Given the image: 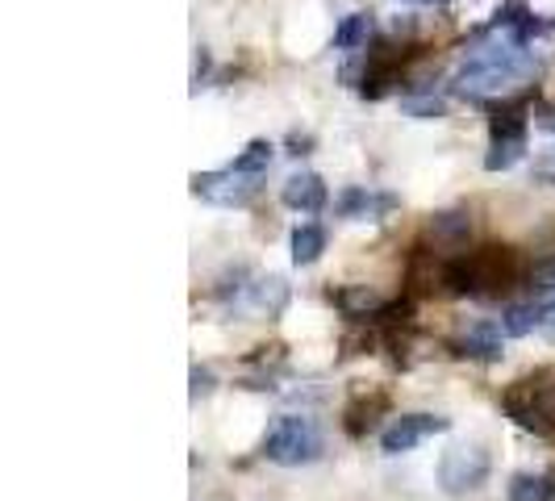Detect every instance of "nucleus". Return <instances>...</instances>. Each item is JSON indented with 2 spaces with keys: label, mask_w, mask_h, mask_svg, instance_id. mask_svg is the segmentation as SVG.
<instances>
[{
  "label": "nucleus",
  "mask_w": 555,
  "mask_h": 501,
  "mask_svg": "<svg viewBox=\"0 0 555 501\" xmlns=\"http://www.w3.org/2000/svg\"><path fill=\"white\" fill-rule=\"evenodd\" d=\"M518 280H527L522 277V255L514 247H498V243L455 255L443 264L447 293H460V297H501Z\"/></svg>",
  "instance_id": "obj_1"
},
{
  "label": "nucleus",
  "mask_w": 555,
  "mask_h": 501,
  "mask_svg": "<svg viewBox=\"0 0 555 501\" xmlns=\"http://www.w3.org/2000/svg\"><path fill=\"white\" fill-rule=\"evenodd\" d=\"M530 72V51L522 42H493V47H485V51H476L464 67H460V76H455V88L464 92V97H498L505 92L514 80H522Z\"/></svg>",
  "instance_id": "obj_2"
},
{
  "label": "nucleus",
  "mask_w": 555,
  "mask_h": 501,
  "mask_svg": "<svg viewBox=\"0 0 555 501\" xmlns=\"http://www.w3.org/2000/svg\"><path fill=\"white\" fill-rule=\"evenodd\" d=\"M259 455L268 464H280V468H301V464H313L322 455V431L318 422L306 414H280L263 444H259Z\"/></svg>",
  "instance_id": "obj_3"
},
{
  "label": "nucleus",
  "mask_w": 555,
  "mask_h": 501,
  "mask_svg": "<svg viewBox=\"0 0 555 501\" xmlns=\"http://www.w3.org/2000/svg\"><path fill=\"white\" fill-rule=\"evenodd\" d=\"M501 406H505V414L514 418L522 431L552 439L555 435V372H534V376L514 381V385L505 389V397H501Z\"/></svg>",
  "instance_id": "obj_4"
},
{
  "label": "nucleus",
  "mask_w": 555,
  "mask_h": 501,
  "mask_svg": "<svg viewBox=\"0 0 555 501\" xmlns=\"http://www.w3.org/2000/svg\"><path fill=\"white\" fill-rule=\"evenodd\" d=\"M527 105L530 92L498 105V113H493V139H489V155H485L489 171H509L527 155Z\"/></svg>",
  "instance_id": "obj_5"
},
{
  "label": "nucleus",
  "mask_w": 555,
  "mask_h": 501,
  "mask_svg": "<svg viewBox=\"0 0 555 501\" xmlns=\"http://www.w3.org/2000/svg\"><path fill=\"white\" fill-rule=\"evenodd\" d=\"M489 473H493V460H489L485 447L476 444L451 447L439 460V480H443L447 493H473V489H480L489 480Z\"/></svg>",
  "instance_id": "obj_6"
},
{
  "label": "nucleus",
  "mask_w": 555,
  "mask_h": 501,
  "mask_svg": "<svg viewBox=\"0 0 555 501\" xmlns=\"http://www.w3.org/2000/svg\"><path fill=\"white\" fill-rule=\"evenodd\" d=\"M263 189V176H247V171H234V167H222V171H196L193 176V193L214 201V205H250Z\"/></svg>",
  "instance_id": "obj_7"
},
{
  "label": "nucleus",
  "mask_w": 555,
  "mask_h": 501,
  "mask_svg": "<svg viewBox=\"0 0 555 501\" xmlns=\"http://www.w3.org/2000/svg\"><path fill=\"white\" fill-rule=\"evenodd\" d=\"M234 313H250V318H276L288 306V284L280 277H259L250 284H234Z\"/></svg>",
  "instance_id": "obj_8"
},
{
  "label": "nucleus",
  "mask_w": 555,
  "mask_h": 501,
  "mask_svg": "<svg viewBox=\"0 0 555 501\" xmlns=\"http://www.w3.org/2000/svg\"><path fill=\"white\" fill-rule=\"evenodd\" d=\"M447 422L443 414H401L392 418V426L380 435V447H385V455H401V451H414L417 444H426L430 435H443Z\"/></svg>",
  "instance_id": "obj_9"
},
{
  "label": "nucleus",
  "mask_w": 555,
  "mask_h": 501,
  "mask_svg": "<svg viewBox=\"0 0 555 501\" xmlns=\"http://www.w3.org/2000/svg\"><path fill=\"white\" fill-rule=\"evenodd\" d=\"M280 201H284L288 209H297V214H322L331 193H326L322 176H313V171H293V176L284 180V189H280Z\"/></svg>",
  "instance_id": "obj_10"
},
{
  "label": "nucleus",
  "mask_w": 555,
  "mask_h": 501,
  "mask_svg": "<svg viewBox=\"0 0 555 501\" xmlns=\"http://www.w3.org/2000/svg\"><path fill=\"white\" fill-rule=\"evenodd\" d=\"M392 205H397L392 196H380V193H372V189H347V193L338 196V218H351V222H380Z\"/></svg>",
  "instance_id": "obj_11"
},
{
  "label": "nucleus",
  "mask_w": 555,
  "mask_h": 501,
  "mask_svg": "<svg viewBox=\"0 0 555 501\" xmlns=\"http://www.w3.org/2000/svg\"><path fill=\"white\" fill-rule=\"evenodd\" d=\"M501 326H493V322H480V326H473V334L460 343L464 351L460 356H476V360H501Z\"/></svg>",
  "instance_id": "obj_12"
},
{
  "label": "nucleus",
  "mask_w": 555,
  "mask_h": 501,
  "mask_svg": "<svg viewBox=\"0 0 555 501\" xmlns=\"http://www.w3.org/2000/svg\"><path fill=\"white\" fill-rule=\"evenodd\" d=\"M322 251H326V230H322V226L306 222L293 230V264L309 268V264H318Z\"/></svg>",
  "instance_id": "obj_13"
},
{
  "label": "nucleus",
  "mask_w": 555,
  "mask_h": 501,
  "mask_svg": "<svg viewBox=\"0 0 555 501\" xmlns=\"http://www.w3.org/2000/svg\"><path fill=\"white\" fill-rule=\"evenodd\" d=\"M539 322H543V306H539V301H527V306H509V309H505V318H501V331L514 334V338H522V334L539 331Z\"/></svg>",
  "instance_id": "obj_14"
},
{
  "label": "nucleus",
  "mask_w": 555,
  "mask_h": 501,
  "mask_svg": "<svg viewBox=\"0 0 555 501\" xmlns=\"http://www.w3.org/2000/svg\"><path fill=\"white\" fill-rule=\"evenodd\" d=\"M272 151H276V146H272L268 139H255V142L243 146V155H238L230 167H234V171H247V176H268V167H272Z\"/></svg>",
  "instance_id": "obj_15"
},
{
  "label": "nucleus",
  "mask_w": 555,
  "mask_h": 501,
  "mask_svg": "<svg viewBox=\"0 0 555 501\" xmlns=\"http://www.w3.org/2000/svg\"><path fill=\"white\" fill-rule=\"evenodd\" d=\"M367 34H372V17L367 13H351L343 26L334 29V47L338 51H356V47L367 42Z\"/></svg>",
  "instance_id": "obj_16"
},
{
  "label": "nucleus",
  "mask_w": 555,
  "mask_h": 501,
  "mask_svg": "<svg viewBox=\"0 0 555 501\" xmlns=\"http://www.w3.org/2000/svg\"><path fill=\"white\" fill-rule=\"evenodd\" d=\"M527 288L534 293V297H547V293H555V255L539 259V264L530 268V272H527Z\"/></svg>",
  "instance_id": "obj_17"
},
{
  "label": "nucleus",
  "mask_w": 555,
  "mask_h": 501,
  "mask_svg": "<svg viewBox=\"0 0 555 501\" xmlns=\"http://www.w3.org/2000/svg\"><path fill=\"white\" fill-rule=\"evenodd\" d=\"M443 101L439 97H405V113L410 117H443Z\"/></svg>",
  "instance_id": "obj_18"
},
{
  "label": "nucleus",
  "mask_w": 555,
  "mask_h": 501,
  "mask_svg": "<svg viewBox=\"0 0 555 501\" xmlns=\"http://www.w3.org/2000/svg\"><path fill=\"white\" fill-rule=\"evenodd\" d=\"M214 389V372L209 368H193V397H205Z\"/></svg>",
  "instance_id": "obj_19"
},
{
  "label": "nucleus",
  "mask_w": 555,
  "mask_h": 501,
  "mask_svg": "<svg viewBox=\"0 0 555 501\" xmlns=\"http://www.w3.org/2000/svg\"><path fill=\"white\" fill-rule=\"evenodd\" d=\"M539 331L555 343V301H552V306H543V322H539Z\"/></svg>",
  "instance_id": "obj_20"
},
{
  "label": "nucleus",
  "mask_w": 555,
  "mask_h": 501,
  "mask_svg": "<svg viewBox=\"0 0 555 501\" xmlns=\"http://www.w3.org/2000/svg\"><path fill=\"white\" fill-rule=\"evenodd\" d=\"M417 4H443V0H417Z\"/></svg>",
  "instance_id": "obj_21"
}]
</instances>
